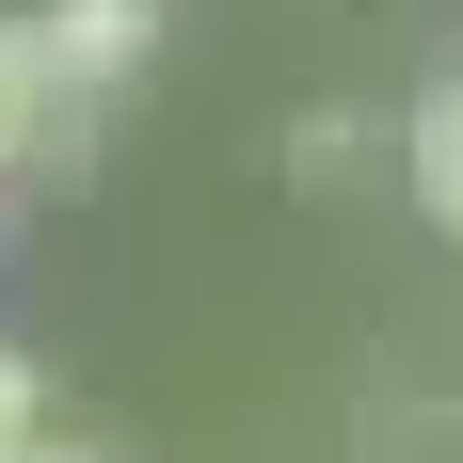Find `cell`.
<instances>
[{
  "label": "cell",
  "instance_id": "cell-1",
  "mask_svg": "<svg viewBox=\"0 0 463 463\" xmlns=\"http://www.w3.org/2000/svg\"><path fill=\"white\" fill-rule=\"evenodd\" d=\"M33 48H48V80L96 112L112 80H144V48H160V0H48V16H33Z\"/></svg>",
  "mask_w": 463,
  "mask_h": 463
},
{
  "label": "cell",
  "instance_id": "cell-2",
  "mask_svg": "<svg viewBox=\"0 0 463 463\" xmlns=\"http://www.w3.org/2000/svg\"><path fill=\"white\" fill-rule=\"evenodd\" d=\"M64 128H80V96L48 80V48H33V16H0V176H16V160H48Z\"/></svg>",
  "mask_w": 463,
  "mask_h": 463
},
{
  "label": "cell",
  "instance_id": "cell-3",
  "mask_svg": "<svg viewBox=\"0 0 463 463\" xmlns=\"http://www.w3.org/2000/svg\"><path fill=\"white\" fill-rule=\"evenodd\" d=\"M400 176H416V208L463 240V80H431V96H416V128H400Z\"/></svg>",
  "mask_w": 463,
  "mask_h": 463
},
{
  "label": "cell",
  "instance_id": "cell-4",
  "mask_svg": "<svg viewBox=\"0 0 463 463\" xmlns=\"http://www.w3.org/2000/svg\"><path fill=\"white\" fill-rule=\"evenodd\" d=\"M352 160H368V112H304V128H288V176L304 192H335Z\"/></svg>",
  "mask_w": 463,
  "mask_h": 463
},
{
  "label": "cell",
  "instance_id": "cell-5",
  "mask_svg": "<svg viewBox=\"0 0 463 463\" xmlns=\"http://www.w3.org/2000/svg\"><path fill=\"white\" fill-rule=\"evenodd\" d=\"M48 448V383H33V352H0V463H33Z\"/></svg>",
  "mask_w": 463,
  "mask_h": 463
},
{
  "label": "cell",
  "instance_id": "cell-6",
  "mask_svg": "<svg viewBox=\"0 0 463 463\" xmlns=\"http://www.w3.org/2000/svg\"><path fill=\"white\" fill-rule=\"evenodd\" d=\"M33 463H112V448H33Z\"/></svg>",
  "mask_w": 463,
  "mask_h": 463
}]
</instances>
